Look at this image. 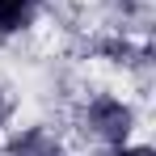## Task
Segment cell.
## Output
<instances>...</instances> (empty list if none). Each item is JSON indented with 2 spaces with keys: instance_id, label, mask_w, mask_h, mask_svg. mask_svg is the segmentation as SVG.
<instances>
[{
  "instance_id": "obj_1",
  "label": "cell",
  "mask_w": 156,
  "mask_h": 156,
  "mask_svg": "<svg viewBox=\"0 0 156 156\" xmlns=\"http://www.w3.org/2000/svg\"><path fill=\"white\" fill-rule=\"evenodd\" d=\"M144 122H148L144 97L127 93V89H89V93H76L72 105H68V135H72V144L97 148V152H110L118 144L139 139Z\"/></svg>"
},
{
  "instance_id": "obj_2",
  "label": "cell",
  "mask_w": 156,
  "mask_h": 156,
  "mask_svg": "<svg viewBox=\"0 0 156 156\" xmlns=\"http://www.w3.org/2000/svg\"><path fill=\"white\" fill-rule=\"evenodd\" d=\"M0 156H76L68 127H55L47 118H17L0 135Z\"/></svg>"
},
{
  "instance_id": "obj_3",
  "label": "cell",
  "mask_w": 156,
  "mask_h": 156,
  "mask_svg": "<svg viewBox=\"0 0 156 156\" xmlns=\"http://www.w3.org/2000/svg\"><path fill=\"white\" fill-rule=\"evenodd\" d=\"M51 0H0V47L34 38L47 26Z\"/></svg>"
},
{
  "instance_id": "obj_4",
  "label": "cell",
  "mask_w": 156,
  "mask_h": 156,
  "mask_svg": "<svg viewBox=\"0 0 156 156\" xmlns=\"http://www.w3.org/2000/svg\"><path fill=\"white\" fill-rule=\"evenodd\" d=\"M17 118H21V97H17L9 84H0V135L13 127Z\"/></svg>"
},
{
  "instance_id": "obj_5",
  "label": "cell",
  "mask_w": 156,
  "mask_h": 156,
  "mask_svg": "<svg viewBox=\"0 0 156 156\" xmlns=\"http://www.w3.org/2000/svg\"><path fill=\"white\" fill-rule=\"evenodd\" d=\"M101 156H156V148L139 135V139H131V144H118V148H110V152H101Z\"/></svg>"
}]
</instances>
